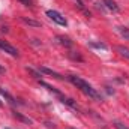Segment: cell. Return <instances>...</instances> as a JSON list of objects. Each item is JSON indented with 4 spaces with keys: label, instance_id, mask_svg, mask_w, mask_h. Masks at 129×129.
<instances>
[{
    "label": "cell",
    "instance_id": "cell-1",
    "mask_svg": "<svg viewBox=\"0 0 129 129\" xmlns=\"http://www.w3.org/2000/svg\"><path fill=\"white\" fill-rule=\"evenodd\" d=\"M66 78H68V81H71L77 89H80L86 96L92 98V99H95V101H102L101 93L98 92L96 89H93V86L89 84V83H87L86 80H83L81 77H77V75H68Z\"/></svg>",
    "mask_w": 129,
    "mask_h": 129
},
{
    "label": "cell",
    "instance_id": "cell-2",
    "mask_svg": "<svg viewBox=\"0 0 129 129\" xmlns=\"http://www.w3.org/2000/svg\"><path fill=\"white\" fill-rule=\"evenodd\" d=\"M47 17H48L50 20H53V21H54L56 24H59V26H68V21H66V18H64L60 12H57V11L48 9V11H47Z\"/></svg>",
    "mask_w": 129,
    "mask_h": 129
},
{
    "label": "cell",
    "instance_id": "cell-3",
    "mask_svg": "<svg viewBox=\"0 0 129 129\" xmlns=\"http://www.w3.org/2000/svg\"><path fill=\"white\" fill-rule=\"evenodd\" d=\"M0 50H3L5 53H8V54H9V56H12V57H20L18 50H17L15 47H12L11 44L5 42V41H0Z\"/></svg>",
    "mask_w": 129,
    "mask_h": 129
},
{
    "label": "cell",
    "instance_id": "cell-4",
    "mask_svg": "<svg viewBox=\"0 0 129 129\" xmlns=\"http://www.w3.org/2000/svg\"><path fill=\"white\" fill-rule=\"evenodd\" d=\"M59 99H60V102L62 104H64V105H68V107H71L72 110H75V111H78L80 110V107L77 105V102L74 101V99H71V98H68V96H59Z\"/></svg>",
    "mask_w": 129,
    "mask_h": 129
},
{
    "label": "cell",
    "instance_id": "cell-5",
    "mask_svg": "<svg viewBox=\"0 0 129 129\" xmlns=\"http://www.w3.org/2000/svg\"><path fill=\"white\" fill-rule=\"evenodd\" d=\"M39 72H41V74L51 75V77H54V78H57V80H63L64 78L63 75H60L59 72H56V71H53V69H48V68H45V66H39Z\"/></svg>",
    "mask_w": 129,
    "mask_h": 129
},
{
    "label": "cell",
    "instance_id": "cell-6",
    "mask_svg": "<svg viewBox=\"0 0 129 129\" xmlns=\"http://www.w3.org/2000/svg\"><path fill=\"white\" fill-rule=\"evenodd\" d=\"M102 3H104L105 8H107L108 11H111V12H116V14H117V12L120 11V8L117 6V3H116L114 0H102Z\"/></svg>",
    "mask_w": 129,
    "mask_h": 129
},
{
    "label": "cell",
    "instance_id": "cell-7",
    "mask_svg": "<svg viewBox=\"0 0 129 129\" xmlns=\"http://www.w3.org/2000/svg\"><path fill=\"white\" fill-rule=\"evenodd\" d=\"M39 84H41L42 87H45V89H47L48 92H51V93H54V95H56L57 98H59V96H62V92H60V90H57L56 87H53V86H50L48 83H45V81H41V80H39Z\"/></svg>",
    "mask_w": 129,
    "mask_h": 129
},
{
    "label": "cell",
    "instance_id": "cell-8",
    "mask_svg": "<svg viewBox=\"0 0 129 129\" xmlns=\"http://www.w3.org/2000/svg\"><path fill=\"white\" fill-rule=\"evenodd\" d=\"M57 41H59V44H60V45L68 47V48H71V47L74 45V42H72L68 36H62V35H60V36H57Z\"/></svg>",
    "mask_w": 129,
    "mask_h": 129
},
{
    "label": "cell",
    "instance_id": "cell-9",
    "mask_svg": "<svg viewBox=\"0 0 129 129\" xmlns=\"http://www.w3.org/2000/svg\"><path fill=\"white\" fill-rule=\"evenodd\" d=\"M12 116L15 117V119H18V120H21V122H24V123H32V120L29 119V117H24L21 113H18V111H15V110H12Z\"/></svg>",
    "mask_w": 129,
    "mask_h": 129
},
{
    "label": "cell",
    "instance_id": "cell-10",
    "mask_svg": "<svg viewBox=\"0 0 129 129\" xmlns=\"http://www.w3.org/2000/svg\"><path fill=\"white\" fill-rule=\"evenodd\" d=\"M116 50L119 51V54H120L122 57H125V59H128V60H129V48L123 47V45H117V47H116Z\"/></svg>",
    "mask_w": 129,
    "mask_h": 129
},
{
    "label": "cell",
    "instance_id": "cell-11",
    "mask_svg": "<svg viewBox=\"0 0 129 129\" xmlns=\"http://www.w3.org/2000/svg\"><path fill=\"white\" fill-rule=\"evenodd\" d=\"M0 95H3V96L6 98V99H8V102H9L11 105H15V104H17L15 98H14V96H11V95H9V93H8V92H6L5 89H0Z\"/></svg>",
    "mask_w": 129,
    "mask_h": 129
},
{
    "label": "cell",
    "instance_id": "cell-12",
    "mask_svg": "<svg viewBox=\"0 0 129 129\" xmlns=\"http://www.w3.org/2000/svg\"><path fill=\"white\" fill-rule=\"evenodd\" d=\"M21 20L26 23V24H29V26H35V27H39L41 26V23L39 21H35V20H29V18H26V17H21Z\"/></svg>",
    "mask_w": 129,
    "mask_h": 129
},
{
    "label": "cell",
    "instance_id": "cell-13",
    "mask_svg": "<svg viewBox=\"0 0 129 129\" xmlns=\"http://www.w3.org/2000/svg\"><path fill=\"white\" fill-rule=\"evenodd\" d=\"M90 47H93V48H101V50H108V47L104 44V42H90L89 44Z\"/></svg>",
    "mask_w": 129,
    "mask_h": 129
},
{
    "label": "cell",
    "instance_id": "cell-14",
    "mask_svg": "<svg viewBox=\"0 0 129 129\" xmlns=\"http://www.w3.org/2000/svg\"><path fill=\"white\" fill-rule=\"evenodd\" d=\"M117 29H119L120 35H122L125 39H129V29H128V27H123V26H120V27H117Z\"/></svg>",
    "mask_w": 129,
    "mask_h": 129
},
{
    "label": "cell",
    "instance_id": "cell-15",
    "mask_svg": "<svg viewBox=\"0 0 129 129\" xmlns=\"http://www.w3.org/2000/svg\"><path fill=\"white\" fill-rule=\"evenodd\" d=\"M75 2H77V5H78V8H80V9H81V11H83V12H84V14H86L87 17H90V12H89V11H86V8H84V5H83V2H81V0H75Z\"/></svg>",
    "mask_w": 129,
    "mask_h": 129
},
{
    "label": "cell",
    "instance_id": "cell-16",
    "mask_svg": "<svg viewBox=\"0 0 129 129\" xmlns=\"http://www.w3.org/2000/svg\"><path fill=\"white\" fill-rule=\"evenodd\" d=\"M27 71H29V72L32 74V75L35 77V78H38V80H39V78L42 77V74H41V72H36V71H33L32 68H27Z\"/></svg>",
    "mask_w": 129,
    "mask_h": 129
},
{
    "label": "cell",
    "instance_id": "cell-17",
    "mask_svg": "<svg viewBox=\"0 0 129 129\" xmlns=\"http://www.w3.org/2000/svg\"><path fill=\"white\" fill-rule=\"evenodd\" d=\"M69 57H71V59H74V60H78V62H83V57H81L80 54H72V53H69Z\"/></svg>",
    "mask_w": 129,
    "mask_h": 129
},
{
    "label": "cell",
    "instance_id": "cell-18",
    "mask_svg": "<svg viewBox=\"0 0 129 129\" xmlns=\"http://www.w3.org/2000/svg\"><path fill=\"white\" fill-rule=\"evenodd\" d=\"M114 126H116V129H129L128 126H125L123 123H120V122H116L114 123Z\"/></svg>",
    "mask_w": 129,
    "mask_h": 129
},
{
    "label": "cell",
    "instance_id": "cell-19",
    "mask_svg": "<svg viewBox=\"0 0 129 129\" xmlns=\"http://www.w3.org/2000/svg\"><path fill=\"white\" fill-rule=\"evenodd\" d=\"M18 2H21L24 6H30L32 5V0H18Z\"/></svg>",
    "mask_w": 129,
    "mask_h": 129
},
{
    "label": "cell",
    "instance_id": "cell-20",
    "mask_svg": "<svg viewBox=\"0 0 129 129\" xmlns=\"http://www.w3.org/2000/svg\"><path fill=\"white\" fill-rule=\"evenodd\" d=\"M0 72H3V68H2V66H0Z\"/></svg>",
    "mask_w": 129,
    "mask_h": 129
},
{
    "label": "cell",
    "instance_id": "cell-21",
    "mask_svg": "<svg viewBox=\"0 0 129 129\" xmlns=\"http://www.w3.org/2000/svg\"><path fill=\"white\" fill-rule=\"evenodd\" d=\"M0 107H2V101H0Z\"/></svg>",
    "mask_w": 129,
    "mask_h": 129
},
{
    "label": "cell",
    "instance_id": "cell-22",
    "mask_svg": "<svg viewBox=\"0 0 129 129\" xmlns=\"http://www.w3.org/2000/svg\"><path fill=\"white\" fill-rule=\"evenodd\" d=\"M6 129H9V128H6Z\"/></svg>",
    "mask_w": 129,
    "mask_h": 129
},
{
    "label": "cell",
    "instance_id": "cell-23",
    "mask_svg": "<svg viewBox=\"0 0 129 129\" xmlns=\"http://www.w3.org/2000/svg\"><path fill=\"white\" fill-rule=\"evenodd\" d=\"M71 129H74V128H71Z\"/></svg>",
    "mask_w": 129,
    "mask_h": 129
}]
</instances>
